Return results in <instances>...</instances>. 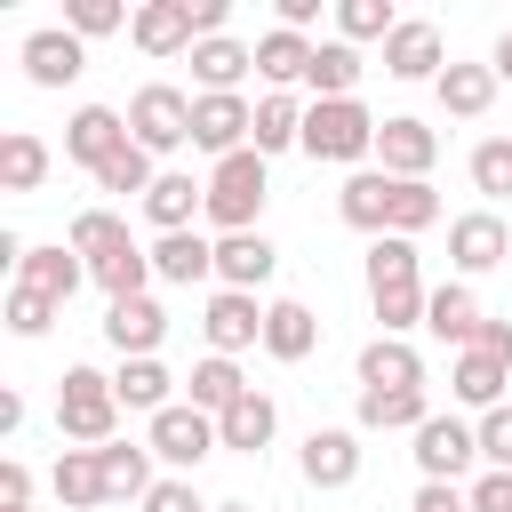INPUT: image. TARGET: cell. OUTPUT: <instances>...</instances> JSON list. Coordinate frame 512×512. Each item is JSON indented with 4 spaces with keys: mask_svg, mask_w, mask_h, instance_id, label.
<instances>
[{
    "mask_svg": "<svg viewBox=\"0 0 512 512\" xmlns=\"http://www.w3.org/2000/svg\"><path fill=\"white\" fill-rule=\"evenodd\" d=\"M368 296H376V320H384V336H400V328H424V280H416V240H400V232H384L376 248H368Z\"/></svg>",
    "mask_w": 512,
    "mask_h": 512,
    "instance_id": "cell-1",
    "label": "cell"
},
{
    "mask_svg": "<svg viewBox=\"0 0 512 512\" xmlns=\"http://www.w3.org/2000/svg\"><path fill=\"white\" fill-rule=\"evenodd\" d=\"M112 424H120V392H112V376H96V368H64V384H56V432L80 440V448H112Z\"/></svg>",
    "mask_w": 512,
    "mask_h": 512,
    "instance_id": "cell-2",
    "label": "cell"
},
{
    "mask_svg": "<svg viewBox=\"0 0 512 512\" xmlns=\"http://www.w3.org/2000/svg\"><path fill=\"white\" fill-rule=\"evenodd\" d=\"M376 128H384V120H376L360 96H344V104H312V112H304V152H312V160H344V168H352V160H368V152H376Z\"/></svg>",
    "mask_w": 512,
    "mask_h": 512,
    "instance_id": "cell-3",
    "label": "cell"
},
{
    "mask_svg": "<svg viewBox=\"0 0 512 512\" xmlns=\"http://www.w3.org/2000/svg\"><path fill=\"white\" fill-rule=\"evenodd\" d=\"M144 448H152L160 464H176V480H184V472H200V464H208V448H224V432H216V416H208V408H192V400H168V408L152 416Z\"/></svg>",
    "mask_w": 512,
    "mask_h": 512,
    "instance_id": "cell-4",
    "label": "cell"
},
{
    "mask_svg": "<svg viewBox=\"0 0 512 512\" xmlns=\"http://www.w3.org/2000/svg\"><path fill=\"white\" fill-rule=\"evenodd\" d=\"M256 208H264V152L248 144V152L208 168V216L224 232H256Z\"/></svg>",
    "mask_w": 512,
    "mask_h": 512,
    "instance_id": "cell-5",
    "label": "cell"
},
{
    "mask_svg": "<svg viewBox=\"0 0 512 512\" xmlns=\"http://www.w3.org/2000/svg\"><path fill=\"white\" fill-rule=\"evenodd\" d=\"M128 136H136L144 152H176V144H192V96L168 88V80L136 88V104H128Z\"/></svg>",
    "mask_w": 512,
    "mask_h": 512,
    "instance_id": "cell-6",
    "label": "cell"
},
{
    "mask_svg": "<svg viewBox=\"0 0 512 512\" xmlns=\"http://www.w3.org/2000/svg\"><path fill=\"white\" fill-rule=\"evenodd\" d=\"M408 456H416V472H424V480H464V472H472V456H480V424H456V416H424Z\"/></svg>",
    "mask_w": 512,
    "mask_h": 512,
    "instance_id": "cell-7",
    "label": "cell"
},
{
    "mask_svg": "<svg viewBox=\"0 0 512 512\" xmlns=\"http://www.w3.org/2000/svg\"><path fill=\"white\" fill-rule=\"evenodd\" d=\"M248 136H256V104L248 96H192V144L200 152L232 160V152H248Z\"/></svg>",
    "mask_w": 512,
    "mask_h": 512,
    "instance_id": "cell-8",
    "label": "cell"
},
{
    "mask_svg": "<svg viewBox=\"0 0 512 512\" xmlns=\"http://www.w3.org/2000/svg\"><path fill=\"white\" fill-rule=\"evenodd\" d=\"M112 152H128V120H120L112 104H80V112L64 120V160H80V168L96 176Z\"/></svg>",
    "mask_w": 512,
    "mask_h": 512,
    "instance_id": "cell-9",
    "label": "cell"
},
{
    "mask_svg": "<svg viewBox=\"0 0 512 512\" xmlns=\"http://www.w3.org/2000/svg\"><path fill=\"white\" fill-rule=\"evenodd\" d=\"M448 256H456V272L512 264V232H504V216H496V208H472V216H456V224H448Z\"/></svg>",
    "mask_w": 512,
    "mask_h": 512,
    "instance_id": "cell-10",
    "label": "cell"
},
{
    "mask_svg": "<svg viewBox=\"0 0 512 512\" xmlns=\"http://www.w3.org/2000/svg\"><path fill=\"white\" fill-rule=\"evenodd\" d=\"M376 152H384V176H400V184H416L432 160H440V136L424 128V120H408V112H392L384 128H376Z\"/></svg>",
    "mask_w": 512,
    "mask_h": 512,
    "instance_id": "cell-11",
    "label": "cell"
},
{
    "mask_svg": "<svg viewBox=\"0 0 512 512\" xmlns=\"http://www.w3.org/2000/svg\"><path fill=\"white\" fill-rule=\"evenodd\" d=\"M128 32H136V48H144V56H176V48H200L192 0H144Z\"/></svg>",
    "mask_w": 512,
    "mask_h": 512,
    "instance_id": "cell-12",
    "label": "cell"
},
{
    "mask_svg": "<svg viewBox=\"0 0 512 512\" xmlns=\"http://www.w3.org/2000/svg\"><path fill=\"white\" fill-rule=\"evenodd\" d=\"M384 72H392V80H440V72H448V64H440V24L400 16V32L384 40Z\"/></svg>",
    "mask_w": 512,
    "mask_h": 512,
    "instance_id": "cell-13",
    "label": "cell"
},
{
    "mask_svg": "<svg viewBox=\"0 0 512 512\" xmlns=\"http://www.w3.org/2000/svg\"><path fill=\"white\" fill-rule=\"evenodd\" d=\"M24 72H32V88H64V80H80V72H88L80 32H64V24L32 32V40H24Z\"/></svg>",
    "mask_w": 512,
    "mask_h": 512,
    "instance_id": "cell-14",
    "label": "cell"
},
{
    "mask_svg": "<svg viewBox=\"0 0 512 512\" xmlns=\"http://www.w3.org/2000/svg\"><path fill=\"white\" fill-rule=\"evenodd\" d=\"M272 272H280V256H272V240H264V232H224V240H216V280H224V288L256 296Z\"/></svg>",
    "mask_w": 512,
    "mask_h": 512,
    "instance_id": "cell-15",
    "label": "cell"
},
{
    "mask_svg": "<svg viewBox=\"0 0 512 512\" xmlns=\"http://www.w3.org/2000/svg\"><path fill=\"white\" fill-rule=\"evenodd\" d=\"M104 336H112V352H120V360H152V352H160V336H168V312H160L152 296H128V304H112V312H104Z\"/></svg>",
    "mask_w": 512,
    "mask_h": 512,
    "instance_id": "cell-16",
    "label": "cell"
},
{
    "mask_svg": "<svg viewBox=\"0 0 512 512\" xmlns=\"http://www.w3.org/2000/svg\"><path fill=\"white\" fill-rule=\"evenodd\" d=\"M208 344L232 360V352H248V344H264V312H256V296H240V288H216L208 296Z\"/></svg>",
    "mask_w": 512,
    "mask_h": 512,
    "instance_id": "cell-17",
    "label": "cell"
},
{
    "mask_svg": "<svg viewBox=\"0 0 512 512\" xmlns=\"http://www.w3.org/2000/svg\"><path fill=\"white\" fill-rule=\"evenodd\" d=\"M408 384H424V360H416L408 336H376V344H360V392H408Z\"/></svg>",
    "mask_w": 512,
    "mask_h": 512,
    "instance_id": "cell-18",
    "label": "cell"
},
{
    "mask_svg": "<svg viewBox=\"0 0 512 512\" xmlns=\"http://www.w3.org/2000/svg\"><path fill=\"white\" fill-rule=\"evenodd\" d=\"M336 216H344L352 232H376V240H384V224H392V176H384V168H360V176H344V192H336Z\"/></svg>",
    "mask_w": 512,
    "mask_h": 512,
    "instance_id": "cell-19",
    "label": "cell"
},
{
    "mask_svg": "<svg viewBox=\"0 0 512 512\" xmlns=\"http://www.w3.org/2000/svg\"><path fill=\"white\" fill-rule=\"evenodd\" d=\"M424 328H432L440 344H464V352H472V344H480V304H472V288H464V280L432 288V296H424Z\"/></svg>",
    "mask_w": 512,
    "mask_h": 512,
    "instance_id": "cell-20",
    "label": "cell"
},
{
    "mask_svg": "<svg viewBox=\"0 0 512 512\" xmlns=\"http://www.w3.org/2000/svg\"><path fill=\"white\" fill-rule=\"evenodd\" d=\"M504 384H512V368H504V360H488L480 344H472V352H456V368H448V392H456L464 408H480V416H488V408H504Z\"/></svg>",
    "mask_w": 512,
    "mask_h": 512,
    "instance_id": "cell-21",
    "label": "cell"
},
{
    "mask_svg": "<svg viewBox=\"0 0 512 512\" xmlns=\"http://www.w3.org/2000/svg\"><path fill=\"white\" fill-rule=\"evenodd\" d=\"M304 88H312V104H344V96L360 88V48H352V40H320Z\"/></svg>",
    "mask_w": 512,
    "mask_h": 512,
    "instance_id": "cell-22",
    "label": "cell"
},
{
    "mask_svg": "<svg viewBox=\"0 0 512 512\" xmlns=\"http://www.w3.org/2000/svg\"><path fill=\"white\" fill-rule=\"evenodd\" d=\"M208 272H216V248H208L200 232H160V240H152V280L192 288V280H208Z\"/></svg>",
    "mask_w": 512,
    "mask_h": 512,
    "instance_id": "cell-23",
    "label": "cell"
},
{
    "mask_svg": "<svg viewBox=\"0 0 512 512\" xmlns=\"http://www.w3.org/2000/svg\"><path fill=\"white\" fill-rule=\"evenodd\" d=\"M304 480L312 488H352L360 480V440L352 432H312L304 440Z\"/></svg>",
    "mask_w": 512,
    "mask_h": 512,
    "instance_id": "cell-24",
    "label": "cell"
},
{
    "mask_svg": "<svg viewBox=\"0 0 512 512\" xmlns=\"http://www.w3.org/2000/svg\"><path fill=\"white\" fill-rule=\"evenodd\" d=\"M256 64V48H240V40H200L192 48V80H200V96H240V72Z\"/></svg>",
    "mask_w": 512,
    "mask_h": 512,
    "instance_id": "cell-25",
    "label": "cell"
},
{
    "mask_svg": "<svg viewBox=\"0 0 512 512\" xmlns=\"http://www.w3.org/2000/svg\"><path fill=\"white\" fill-rule=\"evenodd\" d=\"M80 280H88L80 248H32V256L16 264V288H40V296H56V304H64V296H72Z\"/></svg>",
    "mask_w": 512,
    "mask_h": 512,
    "instance_id": "cell-26",
    "label": "cell"
},
{
    "mask_svg": "<svg viewBox=\"0 0 512 512\" xmlns=\"http://www.w3.org/2000/svg\"><path fill=\"white\" fill-rule=\"evenodd\" d=\"M320 344V320L296 304V296H280V304H264V352L272 360H304Z\"/></svg>",
    "mask_w": 512,
    "mask_h": 512,
    "instance_id": "cell-27",
    "label": "cell"
},
{
    "mask_svg": "<svg viewBox=\"0 0 512 512\" xmlns=\"http://www.w3.org/2000/svg\"><path fill=\"white\" fill-rule=\"evenodd\" d=\"M96 464H104V496L120 504V496H152V448H136V440H112V448H96Z\"/></svg>",
    "mask_w": 512,
    "mask_h": 512,
    "instance_id": "cell-28",
    "label": "cell"
},
{
    "mask_svg": "<svg viewBox=\"0 0 512 512\" xmlns=\"http://www.w3.org/2000/svg\"><path fill=\"white\" fill-rule=\"evenodd\" d=\"M48 480H56V496H64L72 512H96V504H112V496H104V464H96V448H64Z\"/></svg>",
    "mask_w": 512,
    "mask_h": 512,
    "instance_id": "cell-29",
    "label": "cell"
},
{
    "mask_svg": "<svg viewBox=\"0 0 512 512\" xmlns=\"http://www.w3.org/2000/svg\"><path fill=\"white\" fill-rule=\"evenodd\" d=\"M432 88H440V104H448L456 120H480V112L496 104V72H488V64H448Z\"/></svg>",
    "mask_w": 512,
    "mask_h": 512,
    "instance_id": "cell-30",
    "label": "cell"
},
{
    "mask_svg": "<svg viewBox=\"0 0 512 512\" xmlns=\"http://www.w3.org/2000/svg\"><path fill=\"white\" fill-rule=\"evenodd\" d=\"M40 176H48V144L32 128H8L0 136V192H40Z\"/></svg>",
    "mask_w": 512,
    "mask_h": 512,
    "instance_id": "cell-31",
    "label": "cell"
},
{
    "mask_svg": "<svg viewBox=\"0 0 512 512\" xmlns=\"http://www.w3.org/2000/svg\"><path fill=\"white\" fill-rule=\"evenodd\" d=\"M192 208H208V184H192V176H160V184L144 192V216H152L160 232H192Z\"/></svg>",
    "mask_w": 512,
    "mask_h": 512,
    "instance_id": "cell-32",
    "label": "cell"
},
{
    "mask_svg": "<svg viewBox=\"0 0 512 512\" xmlns=\"http://www.w3.org/2000/svg\"><path fill=\"white\" fill-rule=\"evenodd\" d=\"M432 408H424V384L408 392H360V432H416Z\"/></svg>",
    "mask_w": 512,
    "mask_h": 512,
    "instance_id": "cell-33",
    "label": "cell"
},
{
    "mask_svg": "<svg viewBox=\"0 0 512 512\" xmlns=\"http://www.w3.org/2000/svg\"><path fill=\"white\" fill-rule=\"evenodd\" d=\"M216 432H224V448H240V456H256V448H264V440L280 432V408H272L264 392H248L240 408H224V416H216Z\"/></svg>",
    "mask_w": 512,
    "mask_h": 512,
    "instance_id": "cell-34",
    "label": "cell"
},
{
    "mask_svg": "<svg viewBox=\"0 0 512 512\" xmlns=\"http://www.w3.org/2000/svg\"><path fill=\"white\" fill-rule=\"evenodd\" d=\"M256 384H240V368L224 360V352H208L200 368H192V408H208V416H224V408H240Z\"/></svg>",
    "mask_w": 512,
    "mask_h": 512,
    "instance_id": "cell-35",
    "label": "cell"
},
{
    "mask_svg": "<svg viewBox=\"0 0 512 512\" xmlns=\"http://www.w3.org/2000/svg\"><path fill=\"white\" fill-rule=\"evenodd\" d=\"M256 72H264V80H304V72H312V40L288 32V24H272V32L256 40Z\"/></svg>",
    "mask_w": 512,
    "mask_h": 512,
    "instance_id": "cell-36",
    "label": "cell"
},
{
    "mask_svg": "<svg viewBox=\"0 0 512 512\" xmlns=\"http://www.w3.org/2000/svg\"><path fill=\"white\" fill-rule=\"evenodd\" d=\"M248 144H256L264 160H272V152H288V144H304V104H296V96H264V104H256V136H248Z\"/></svg>",
    "mask_w": 512,
    "mask_h": 512,
    "instance_id": "cell-37",
    "label": "cell"
},
{
    "mask_svg": "<svg viewBox=\"0 0 512 512\" xmlns=\"http://www.w3.org/2000/svg\"><path fill=\"white\" fill-rule=\"evenodd\" d=\"M72 248H80L88 264H104V256H120V248H136V240H128V224H120L112 208H80V216H72Z\"/></svg>",
    "mask_w": 512,
    "mask_h": 512,
    "instance_id": "cell-38",
    "label": "cell"
},
{
    "mask_svg": "<svg viewBox=\"0 0 512 512\" xmlns=\"http://www.w3.org/2000/svg\"><path fill=\"white\" fill-rule=\"evenodd\" d=\"M88 280H96L112 304H128V296H144V280H152V248H120V256L88 264Z\"/></svg>",
    "mask_w": 512,
    "mask_h": 512,
    "instance_id": "cell-39",
    "label": "cell"
},
{
    "mask_svg": "<svg viewBox=\"0 0 512 512\" xmlns=\"http://www.w3.org/2000/svg\"><path fill=\"white\" fill-rule=\"evenodd\" d=\"M112 392H120V408H144V416H160V408H168V368H160V360H120Z\"/></svg>",
    "mask_w": 512,
    "mask_h": 512,
    "instance_id": "cell-40",
    "label": "cell"
},
{
    "mask_svg": "<svg viewBox=\"0 0 512 512\" xmlns=\"http://www.w3.org/2000/svg\"><path fill=\"white\" fill-rule=\"evenodd\" d=\"M424 224H440V192H432L424 176H416V184H400V176H392V224H384V232H400V240H416Z\"/></svg>",
    "mask_w": 512,
    "mask_h": 512,
    "instance_id": "cell-41",
    "label": "cell"
},
{
    "mask_svg": "<svg viewBox=\"0 0 512 512\" xmlns=\"http://www.w3.org/2000/svg\"><path fill=\"white\" fill-rule=\"evenodd\" d=\"M336 24H344V40H392L400 32L392 0H336Z\"/></svg>",
    "mask_w": 512,
    "mask_h": 512,
    "instance_id": "cell-42",
    "label": "cell"
},
{
    "mask_svg": "<svg viewBox=\"0 0 512 512\" xmlns=\"http://www.w3.org/2000/svg\"><path fill=\"white\" fill-rule=\"evenodd\" d=\"M96 184H104V192H152L160 176H152V152H144V144L128 136V152H112V160L96 168Z\"/></svg>",
    "mask_w": 512,
    "mask_h": 512,
    "instance_id": "cell-43",
    "label": "cell"
},
{
    "mask_svg": "<svg viewBox=\"0 0 512 512\" xmlns=\"http://www.w3.org/2000/svg\"><path fill=\"white\" fill-rule=\"evenodd\" d=\"M472 184H480L488 200H512V136L472 144Z\"/></svg>",
    "mask_w": 512,
    "mask_h": 512,
    "instance_id": "cell-44",
    "label": "cell"
},
{
    "mask_svg": "<svg viewBox=\"0 0 512 512\" xmlns=\"http://www.w3.org/2000/svg\"><path fill=\"white\" fill-rule=\"evenodd\" d=\"M120 24H136L120 0H64V32H80V40H96V32H120Z\"/></svg>",
    "mask_w": 512,
    "mask_h": 512,
    "instance_id": "cell-45",
    "label": "cell"
},
{
    "mask_svg": "<svg viewBox=\"0 0 512 512\" xmlns=\"http://www.w3.org/2000/svg\"><path fill=\"white\" fill-rule=\"evenodd\" d=\"M48 320H56V296H40V288H16L8 296V328L16 336H48Z\"/></svg>",
    "mask_w": 512,
    "mask_h": 512,
    "instance_id": "cell-46",
    "label": "cell"
},
{
    "mask_svg": "<svg viewBox=\"0 0 512 512\" xmlns=\"http://www.w3.org/2000/svg\"><path fill=\"white\" fill-rule=\"evenodd\" d=\"M480 456H488V472H512V400L480 416Z\"/></svg>",
    "mask_w": 512,
    "mask_h": 512,
    "instance_id": "cell-47",
    "label": "cell"
},
{
    "mask_svg": "<svg viewBox=\"0 0 512 512\" xmlns=\"http://www.w3.org/2000/svg\"><path fill=\"white\" fill-rule=\"evenodd\" d=\"M408 512H472V488H456V480H424Z\"/></svg>",
    "mask_w": 512,
    "mask_h": 512,
    "instance_id": "cell-48",
    "label": "cell"
},
{
    "mask_svg": "<svg viewBox=\"0 0 512 512\" xmlns=\"http://www.w3.org/2000/svg\"><path fill=\"white\" fill-rule=\"evenodd\" d=\"M144 512H216V504H200V496H192V480H152Z\"/></svg>",
    "mask_w": 512,
    "mask_h": 512,
    "instance_id": "cell-49",
    "label": "cell"
},
{
    "mask_svg": "<svg viewBox=\"0 0 512 512\" xmlns=\"http://www.w3.org/2000/svg\"><path fill=\"white\" fill-rule=\"evenodd\" d=\"M0 512H32V472H24L16 456L0 464Z\"/></svg>",
    "mask_w": 512,
    "mask_h": 512,
    "instance_id": "cell-50",
    "label": "cell"
},
{
    "mask_svg": "<svg viewBox=\"0 0 512 512\" xmlns=\"http://www.w3.org/2000/svg\"><path fill=\"white\" fill-rule=\"evenodd\" d=\"M472 512H512V472H480L472 480Z\"/></svg>",
    "mask_w": 512,
    "mask_h": 512,
    "instance_id": "cell-51",
    "label": "cell"
},
{
    "mask_svg": "<svg viewBox=\"0 0 512 512\" xmlns=\"http://www.w3.org/2000/svg\"><path fill=\"white\" fill-rule=\"evenodd\" d=\"M480 352L512 368V320H480Z\"/></svg>",
    "mask_w": 512,
    "mask_h": 512,
    "instance_id": "cell-52",
    "label": "cell"
},
{
    "mask_svg": "<svg viewBox=\"0 0 512 512\" xmlns=\"http://www.w3.org/2000/svg\"><path fill=\"white\" fill-rule=\"evenodd\" d=\"M312 16H320V0H280V24H288V32H304Z\"/></svg>",
    "mask_w": 512,
    "mask_h": 512,
    "instance_id": "cell-53",
    "label": "cell"
},
{
    "mask_svg": "<svg viewBox=\"0 0 512 512\" xmlns=\"http://www.w3.org/2000/svg\"><path fill=\"white\" fill-rule=\"evenodd\" d=\"M488 72H496V80H512V32L496 40V56H488Z\"/></svg>",
    "mask_w": 512,
    "mask_h": 512,
    "instance_id": "cell-54",
    "label": "cell"
},
{
    "mask_svg": "<svg viewBox=\"0 0 512 512\" xmlns=\"http://www.w3.org/2000/svg\"><path fill=\"white\" fill-rule=\"evenodd\" d=\"M216 512H248V504H216Z\"/></svg>",
    "mask_w": 512,
    "mask_h": 512,
    "instance_id": "cell-55",
    "label": "cell"
}]
</instances>
